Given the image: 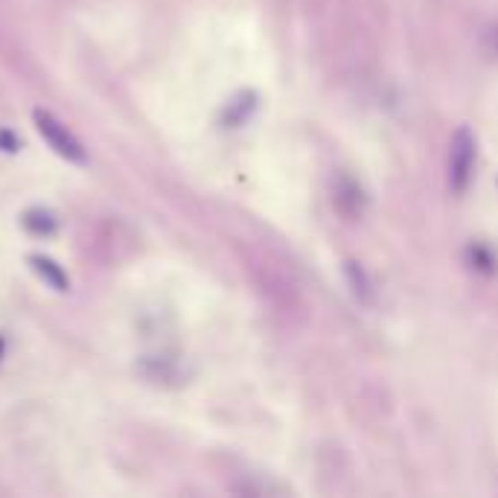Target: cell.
Returning a JSON list of instances; mask_svg holds the SVG:
<instances>
[{
  "label": "cell",
  "mask_w": 498,
  "mask_h": 498,
  "mask_svg": "<svg viewBox=\"0 0 498 498\" xmlns=\"http://www.w3.org/2000/svg\"><path fill=\"white\" fill-rule=\"evenodd\" d=\"M32 120H35V128H39V135L47 140V146H50L56 155H62L65 161H74V163H85V158H88L85 146L79 144V137L70 132L58 117H53L44 109H35Z\"/></svg>",
  "instance_id": "cell-1"
},
{
  "label": "cell",
  "mask_w": 498,
  "mask_h": 498,
  "mask_svg": "<svg viewBox=\"0 0 498 498\" xmlns=\"http://www.w3.org/2000/svg\"><path fill=\"white\" fill-rule=\"evenodd\" d=\"M472 170H476V137L464 126L455 132L452 146H449V184L455 193H464L469 187Z\"/></svg>",
  "instance_id": "cell-2"
},
{
  "label": "cell",
  "mask_w": 498,
  "mask_h": 498,
  "mask_svg": "<svg viewBox=\"0 0 498 498\" xmlns=\"http://www.w3.org/2000/svg\"><path fill=\"white\" fill-rule=\"evenodd\" d=\"M30 266H32L35 275H39L44 283H50L56 292H67V275L62 271V266L56 263V259L44 257V254H32L30 257Z\"/></svg>",
  "instance_id": "cell-3"
},
{
  "label": "cell",
  "mask_w": 498,
  "mask_h": 498,
  "mask_svg": "<svg viewBox=\"0 0 498 498\" xmlns=\"http://www.w3.org/2000/svg\"><path fill=\"white\" fill-rule=\"evenodd\" d=\"M23 228H27L32 236H50L58 228V219H56V213H50V210L32 207V210L23 213Z\"/></svg>",
  "instance_id": "cell-4"
},
{
  "label": "cell",
  "mask_w": 498,
  "mask_h": 498,
  "mask_svg": "<svg viewBox=\"0 0 498 498\" xmlns=\"http://www.w3.org/2000/svg\"><path fill=\"white\" fill-rule=\"evenodd\" d=\"M347 277H350V286H353V294L359 301H371V283H367V275L355 266V263H347Z\"/></svg>",
  "instance_id": "cell-5"
},
{
  "label": "cell",
  "mask_w": 498,
  "mask_h": 498,
  "mask_svg": "<svg viewBox=\"0 0 498 498\" xmlns=\"http://www.w3.org/2000/svg\"><path fill=\"white\" fill-rule=\"evenodd\" d=\"M0 146H6V152H15L18 149L15 137H12L9 132H0Z\"/></svg>",
  "instance_id": "cell-6"
},
{
  "label": "cell",
  "mask_w": 498,
  "mask_h": 498,
  "mask_svg": "<svg viewBox=\"0 0 498 498\" xmlns=\"http://www.w3.org/2000/svg\"><path fill=\"white\" fill-rule=\"evenodd\" d=\"M0 355H4V338H0Z\"/></svg>",
  "instance_id": "cell-7"
}]
</instances>
